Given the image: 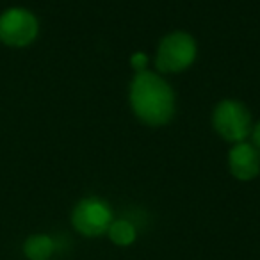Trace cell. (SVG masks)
Here are the masks:
<instances>
[{
  "mask_svg": "<svg viewBox=\"0 0 260 260\" xmlns=\"http://www.w3.org/2000/svg\"><path fill=\"white\" fill-rule=\"evenodd\" d=\"M130 109L148 126H164L175 116V93L159 73L138 72L128 86Z\"/></svg>",
  "mask_w": 260,
  "mask_h": 260,
  "instance_id": "obj_1",
  "label": "cell"
},
{
  "mask_svg": "<svg viewBox=\"0 0 260 260\" xmlns=\"http://www.w3.org/2000/svg\"><path fill=\"white\" fill-rule=\"evenodd\" d=\"M196 55H198V47L194 38L184 30H175L159 41L155 66L162 73H180L194 62Z\"/></svg>",
  "mask_w": 260,
  "mask_h": 260,
  "instance_id": "obj_2",
  "label": "cell"
},
{
  "mask_svg": "<svg viewBox=\"0 0 260 260\" xmlns=\"http://www.w3.org/2000/svg\"><path fill=\"white\" fill-rule=\"evenodd\" d=\"M212 126L224 141L232 145L246 141L253 128L248 107L232 98H224L214 107Z\"/></svg>",
  "mask_w": 260,
  "mask_h": 260,
  "instance_id": "obj_3",
  "label": "cell"
},
{
  "mask_svg": "<svg viewBox=\"0 0 260 260\" xmlns=\"http://www.w3.org/2000/svg\"><path fill=\"white\" fill-rule=\"evenodd\" d=\"M112 210L107 202L98 196L80 200L72 212V224L84 237H100L107 234L112 223Z\"/></svg>",
  "mask_w": 260,
  "mask_h": 260,
  "instance_id": "obj_4",
  "label": "cell"
},
{
  "mask_svg": "<svg viewBox=\"0 0 260 260\" xmlns=\"http://www.w3.org/2000/svg\"><path fill=\"white\" fill-rule=\"evenodd\" d=\"M38 18L23 8H11L0 15V41L8 47H27L38 38Z\"/></svg>",
  "mask_w": 260,
  "mask_h": 260,
  "instance_id": "obj_5",
  "label": "cell"
},
{
  "mask_svg": "<svg viewBox=\"0 0 260 260\" xmlns=\"http://www.w3.org/2000/svg\"><path fill=\"white\" fill-rule=\"evenodd\" d=\"M228 170L241 182L255 180L260 175V150L253 143L241 141L228 152Z\"/></svg>",
  "mask_w": 260,
  "mask_h": 260,
  "instance_id": "obj_6",
  "label": "cell"
},
{
  "mask_svg": "<svg viewBox=\"0 0 260 260\" xmlns=\"http://www.w3.org/2000/svg\"><path fill=\"white\" fill-rule=\"evenodd\" d=\"M55 251V241L48 235H30L23 244V253L29 260H48Z\"/></svg>",
  "mask_w": 260,
  "mask_h": 260,
  "instance_id": "obj_7",
  "label": "cell"
},
{
  "mask_svg": "<svg viewBox=\"0 0 260 260\" xmlns=\"http://www.w3.org/2000/svg\"><path fill=\"white\" fill-rule=\"evenodd\" d=\"M109 239L112 241V244L116 246H130L138 237V228L132 221L128 219H112L111 226L107 230Z\"/></svg>",
  "mask_w": 260,
  "mask_h": 260,
  "instance_id": "obj_8",
  "label": "cell"
},
{
  "mask_svg": "<svg viewBox=\"0 0 260 260\" xmlns=\"http://www.w3.org/2000/svg\"><path fill=\"white\" fill-rule=\"evenodd\" d=\"M130 64L136 70V73L145 72L146 66H148V55L143 54V52H136V54L130 55Z\"/></svg>",
  "mask_w": 260,
  "mask_h": 260,
  "instance_id": "obj_9",
  "label": "cell"
},
{
  "mask_svg": "<svg viewBox=\"0 0 260 260\" xmlns=\"http://www.w3.org/2000/svg\"><path fill=\"white\" fill-rule=\"evenodd\" d=\"M251 139H253V145L260 150V121L251 128Z\"/></svg>",
  "mask_w": 260,
  "mask_h": 260,
  "instance_id": "obj_10",
  "label": "cell"
}]
</instances>
